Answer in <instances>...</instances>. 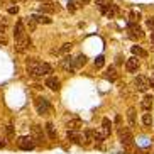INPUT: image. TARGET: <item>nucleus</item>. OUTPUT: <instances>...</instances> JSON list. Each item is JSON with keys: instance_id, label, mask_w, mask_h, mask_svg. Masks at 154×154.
I'll return each mask as SVG.
<instances>
[{"instance_id": "f257e3e1", "label": "nucleus", "mask_w": 154, "mask_h": 154, "mask_svg": "<svg viewBox=\"0 0 154 154\" xmlns=\"http://www.w3.org/2000/svg\"><path fill=\"white\" fill-rule=\"evenodd\" d=\"M41 64H42V61H39V59H36V58L29 59L27 64H26V69H27L29 76H32V78L41 76Z\"/></svg>"}, {"instance_id": "f03ea898", "label": "nucleus", "mask_w": 154, "mask_h": 154, "mask_svg": "<svg viewBox=\"0 0 154 154\" xmlns=\"http://www.w3.org/2000/svg\"><path fill=\"white\" fill-rule=\"evenodd\" d=\"M31 137L34 139L36 146H44V144H46V134H44V131H42L41 125H32V129H31Z\"/></svg>"}, {"instance_id": "7ed1b4c3", "label": "nucleus", "mask_w": 154, "mask_h": 154, "mask_svg": "<svg viewBox=\"0 0 154 154\" xmlns=\"http://www.w3.org/2000/svg\"><path fill=\"white\" fill-rule=\"evenodd\" d=\"M34 105H36V110L39 115H48L51 110V105L49 102H48V98H44V97H37L36 100H34Z\"/></svg>"}, {"instance_id": "20e7f679", "label": "nucleus", "mask_w": 154, "mask_h": 154, "mask_svg": "<svg viewBox=\"0 0 154 154\" xmlns=\"http://www.w3.org/2000/svg\"><path fill=\"white\" fill-rule=\"evenodd\" d=\"M119 140L124 146H131L134 142V136H132V132L129 127H119Z\"/></svg>"}, {"instance_id": "39448f33", "label": "nucleus", "mask_w": 154, "mask_h": 154, "mask_svg": "<svg viewBox=\"0 0 154 154\" xmlns=\"http://www.w3.org/2000/svg\"><path fill=\"white\" fill-rule=\"evenodd\" d=\"M17 146H19V149H22V151H32L36 147V142H34V139L31 136H22L17 139Z\"/></svg>"}, {"instance_id": "423d86ee", "label": "nucleus", "mask_w": 154, "mask_h": 154, "mask_svg": "<svg viewBox=\"0 0 154 154\" xmlns=\"http://www.w3.org/2000/svg\"><path fill=\"white\" fill-rule=\"evenodd\" d=\"M151 86V82L147 76H142V75H139V76L134 78V88H136L137 91H147V88Z\"/></svg>"}, {"instance_id": "0eeeda50", "label": "nucleus", "mask_w": 154, "mask_h": 154, "mask_svg": "<svg viewBox=\"0 0 154 154\" xmlns=\"http://www.w3.org/2000/svg\"><path fill=\"white\" fill-rule=\"evenodd\" d=\"M129 36H131L132 39H136V41H139V39L144 37V32H142V29H140L139 24H131L129 22Z\"/></svg>"}, {"instance_id": "6e6552de", "label": "nucleus", "mask_w": 154, "mask_h": 154, "mask_svg": "<svg viewBox=\"0 0 154 154\" xmlns=\"http://www.w3.org/2000/svg\"><path fill=\"white\" fill-rule=\"evenodd\" d=\"M26 36H27V34H26V27H24V20H17L15 29H14L15 41H19V39H22V37H26Z\"/></svg>"}, {"instance_id": "1a4fd4ad", "label": "nucleus", "mask_w": 154, "mask_h": 154, "mask_svg": "<svg viewBox=\"0 0 154 154\" xmlns=\"http://www.w3.org/2000/svg\"><path fill=\"white\" fill-rule=\"evenodd\" d=\"M100 10H102V14H103L105 17L113 19L115 15H117V12H119V7L112 4V5H107V7H100Z\"/></svg>"}, {"instance_id": "9d476101", "label": "nucleus", "mask_w": 154, "mask_h": 154, "mask_svg": "<svg viewBox=\"0 0 154 154\" xmlns=\"http://www.w3.org/2000/svg\"><path fill=\"white\" fill-rule=\"evenodd\" d=\"M68 131H82V127H83V122H82V119H78L75 117V115H71L69 117V122H68Z\"/></svg>"}, {"instance_id": "9b49d317", "label": "nucleus", "mask_w": 154, "mask_h": 154, "mask_svg": "<svg viewBox=\"0 0 154 154\" xmlns=\"http://www.w3.org/2000/svg\"><path fill=\"white\" fill-rule=\"evenodd\" d=\"M82 142H83V146L95 144V132H93V131H85V132H82Z\"/></svg>"}, {"instance_id": "f8f14e48", "label": "nucleus", "mask_w": 154, "mask_h": 154, "mask_svg": "<svg viewBox=\"0 0 154 154\" xmlns=\"http://www.w3.org/2000/svg\"><path fill=\"white\" fill-rule=\"evenodd\" d=\"M66 137H68V140H71V142H75V144L83 146V142H82V132H80V131H68V132H66Z\"/></svg>"}, {"instance_id": "ddd939ff", "label": "nucleus", "mask_w": 154, "mask_h": 154, "mask_svg": "<svg viewBox=\"0 0 154 154\" xmlns=\"http://www.w3.org/2000/svg\"><path fill=\"white\" fill-rule=\"evenodd\" d=\"M137 68H139V59H137V56H132V58L127 59V63H125V69L129 73H134L137 71Z\"/></svg>"}, {"instance_id": "4468645a", "label": "nucleus", "mask_w": 154, "mask_h": 154, "mask_svg": "<svg viewBox=\"0 0 154 154\" xmlns=\"http://www.w3.org/2000/svg\"><path fill=\"white\" fill-rule=\"evenodd\" d=\"M27 48H31V39H29L27 36L26 37H22V39H19V41H15V49L17 51H26Z\"/></svg>"}, {"instance_id": "2eb2a0df", "label": "nucleus", "mask_w": 154, "mask_h": 154, "mask_svg": "<svg viewBox=\"0 0 154 154\" xmlns=\"http://www.w3.org/2000/svg\"><path fill=\"white\" fill-rule=\"evenodd\" d=\"M61 66H63L64 69H75L76 68V63H75V58H71V56H64L63 59H61Z\"/></svg>"}, {"instance_id": "dca6fc26", "label": "nucleus", "mask_w": 154, "mask_h": 154, "mask_svg": "<svg viewBox=\"0 0 154 154\" xmlns=\"http://www.w3.org/2000/svg\"><path fill=\"white\" fill-rule=\"evenodd\" d=\"M103 78L105 80H109V82H115L119 78V73H117V69L113 68V66H110V68H107L105 69V73H103Z\"/></svg>"}, {"instance_id": "f3484780", "label": "nucleus", "mask_w": 154, "mask_h": 154, "mask_svg": "<svg viewBox=\"0 0 154 154\" xmlns=\"http://www.w3.org/2000/svg\"><path fill=\"white\" fill-rule=\"evenodd\" d=\"M59 85H61V83H59V80L56 76H48V80H46V86L51 88L53 91H58L59 90Z\"/></svg>"}, {"instance_id": "a211bd4d", "label": "nucleus", "mask_w": 154, "mask_h": 154, "mask_svg": "<svg viewBox=\"0 0 154 154\" xmlns=\"http://www.w3.org/2000/svg\"><path fill=\"white\" fill-rule=\"evenodd\" d=\"M100 132H102L105 137L110 136V132H112V122H110L109 119H103V120H102V131Z\"/></svg>"}, {"instance_id": "6ab92c4d", "label": "nucleus", "mask_w": 154, "mask_h": 154, "mask_svg": "<svg viewBox=\"0 0 154 154\" xmlns=\"http://www.w3.org/2000/svg\"><path fill=\"white\" fill-rule=\"evenodd\" d=\"M44 129H46V134H48V137H49L51 140H54L56 137H58V134H56V127H54V124L48 122V124L44 125Z\"/></svg>"}, {"instance_id": "aec40b11", "label": "nucleus", "mask_w": 154, "mask_h": 154, "mask_svg": "<svg viewBox=\"0 0 154 154\" xmlns=\"http://www.w3.org/2000/svg\"><path fill=\"white\" fill-rule=\"evenodd\" d=\"M140 107H142V110H144V112H149L151 107H152V97L146 95L144 98H142V102H140Z\"/></svg>"}, {"instance_id": "412c9836", "label": "nucleus", "mask_w": 154, "mask_h": 154, "mask_svg": "<svg viewBox=\"0 0 154 154\" xmlns=\"http://www.w3.org/2000/svg\"><path fill=\"white\" fill-rule=\"evenodd\" d=\"M31 17L34 19L36 22H39V24H51V22H53V20H51L46 14H42V15L41 14H34V15H31Z\"/></svg>"}, {"instance_id": "4be33fe9", "label": "nucleus", "mask_w": 154, "mask_h": 154, "mask_svg": "<svg viewBox=\"0 0 154 154\" xmlns=\"http://www.w3.org/2000/svg\"><path fill=\"white\" fill-rule=\"evenodd\" d=\"M9 142V137H7V131H5V127L0 125V147H5Z\"/></svg>"}, {"instance_id": "5701e85b", "label": "nucleus", "mask_w": 154, "mask_h": 154, "mask_svg": "<svg viewBox=\"0 0 154 154\" xmlns=\"http://www.w3.org/2000/svg\"><path fill=\"white\" fill-rule=\"evenodd\" d=\"M131 49H132V54L137 56V58H146V56H147V53H146L140 46H132Z\"/></svg>"}, {"instance_id": "b1692460", "label": "nucleus", "mask_w": 154, "mask_h": 154, "mask_svg": "<svg viewBox=\"0 0 154 154\" xmlns=\"http://www.w3.org/2000/svg\"><path fill=\"white\" fill-rule=\"evenodd\" d=\"M127 120H129V125L131 127L136 125V109H129L127 110Z\"/></svg>"}, {"instance_id": "393cba45", "label": "nucleus", "mask_w": 154, "mask_h": 154, "mask_svg": "<svg viewBox=\"0 0 154 154\" xmlns=\"http://www.w3.org/2000/svg\"><path fill=\"white\" fill-rule=\"evenodd\" d=\"M39 10H41L42 14H53V12H54V5L53 4H42V5H39Z\"/></svg>"}, {"instance_id": "a878e982", "label": "nucleus", "mask_w": 154, "mask_h": 154, "mask_svg": "<svg viewBox=\"0 0 154 154\" xmlns=\"http://www.w3.org/2000/svg\"><path fill=\"white\" fill-rule=\"evenodd\" d=\"M139 20H140V14L136 12V10H132L131 14H129V22L131 24H139Z\"/></svg>"}, {"instance_id": "bb28decb", "label": "nucleus", "mask_w": 154, "mask_h": 154, "mask_svg": "<svg viewBox=\"0 0 154 154\" xmlns=\"http://www.w3.org/2000/svg\"><path fill=\"white\" fill-rule=\"evenodd\" d=\"M7 27H9V20H7V17H2V15H0V32L4 34V32L7 31Z\"/></svg>"}, {"instance_id": "cd10ccee", "label": "nucleus", "mask_w": 154, "mask_h": 154, "mask_svg": "<svg viewBox=\"0 0 154 154\" xmlns=\"http://www.w3.org/2000/svg\"><path fill=\"white\" fill-rule=\"evenodd\" d=\"M142 124H144L146 127L152 125V117H151V113H144V115H142Z\"/></svg>"}, {"instance_id": "c85d7f7f", "label": "nucleus", "mask_w": 154, "mask_h": 154, "mask_svg": "<svg viewBox=\"0 0 154 154\" xmlns=\"http://www.w3.org/2000/svg\"><path fill=\"white\" fill-rule=\"evenodd\" d=\"M71 48H73L71 42H66V44H63V46H61V49H59V54H68L69 51H71Z\"/></svg>"}, {"instance_id": "c756f323", "label": "nucleus", "mask_w": 154, "mask_h": 154, "mask_svg": "<svg viewBox=\"0 0 154 154\" xmlns=\"http://www.w3.org/2000/svg\"><path fill=\"white\" fill-rule=\"evenodd\" d=\"M75 63H76V68L83 66V64L86 63V56H85V54H80L78 58H75Z\"/></svg>"}, {"instance_id": "7c9ffc66", "label": "nucleus", "mask_w": 154, "mask_h": 154, "mask_svg": "<svg viewBox=\"0 0 154 154\" xmlns=\"http://www.w3.org/2000/svg\"><path fill=\"white\" fill-rule=\"evenodd\" d=\"M103 139H107V137H105L102 132H95V146H100L103 142Z\"/></svg>"}, {"instance_id": "2f4dec72", "label": "nucleus", "mask_w": 154, "mask_h": 154, "mask_svg": "<svg viewBox=\"0 0 154 154\" xmlns=\"http://www.w3.org/2000/svg\"><path fill=\"white\" fill-rule=\"evenodd\" d=\"M5 131H7V137H9V140H10V139H14V136H15L14 127H12V125H7V127H5Z\"/></svg>"}, {"instance_id": "473e14b6", "label": "nucleus", "mask_w": 154, "mask_h": 154, "mask_svg": "<svg viewBox=\"0 0 154 154\" xmlns=\"http://www.w3.org/2000/svg\"><path fill=\"white\" fill-rule=\"evenodd\" d=\"M95 4L100 7H107V5H112V0H95Z\"/></svg>"}, {"instance_id": "72a5a7b5", "label": "nucleus", "mask_w": 154, "mask_h": 154, "mask_svg": "<svg viewBox=\"0 0 154 154\" xmlns=\"http://www.w3.org/2000/svg\"><path fill=\"white\" fill-rule=\"evenodd\" d=\"M103 63H105V58L102 54L100 56H97V59H95V66L97 68H102V66H103Z\"/></svg>"}, {"instance_id": "f704fd0d", "label": "nucleus", "mask_w": 154, "mask_h": 154, "mask_svg": "<svg viewBox=\"0 0 154 154\" xmlns=\"http://www.w3.org/2000/svg\"><path fill=\"white\" fill-rule=\"evenodd\" d=\"M146 24H147V27L151 29V32L154 31V17H147L146 19Z\"/></svg>"}, {"instance_id": "c9c22d12", "label": "nucleus", "mask_w": 154, "mask_h": 154, "mask_svg": "<svg viewBox=\"0 0 154 154\" xmlns=\"http://www.w3.org/2000/svg\"><path fill=\"white\" fill-rule=\"evenodd\" d=\"M17 12H19V7H17V5H15V7H10V9H9V14H17Z\"/></svg>"}, {"instance_id": "e433bc0d", "label": "nucleus", "mask_w": 154, "mask_h": 154, "mask_svg": "<svg viewBox=\"0 0 154 154\" xmlns=\"http://www.w3.org/2000/svg\"><path fill=\"white\" fill-rule=\"evenodd\" d=\"M68 9L71 10V12L75 10V4H73V2H68Z\"/></svg>"}, {"instance_id": "4c0bfd02", "label": "nucleus", "mask_w": 154, "mask_h": 154, "mask_svg": "<svg viewBox=\"0 0 154 154\" xmlns=\"http://www.w3.org/2000/svg\"><path fill=\"white\" fill-rule=\"evenodd\" d=\"M117 64H122V56H117V61H115Z\"/></svg>"}, {"instance_id": "58836bf2", "label": "nucleus", "mask_w": 154, "mask_h": 154, "mask_svg": "<svg viewBox=\"0 0 154 154\" xmlns=\"http://www.w3.org/2000/svg\"><path fill=\"white\" fill-rule=\"evenodd\" d=\"M151 44H152V46H154V31H152V32H151Z\"/></svg>"}, {"instance_id": "ea45409f", "label": "nucleus", "mask_w": 154, "mask_h": 154, "mask_svg": "<svg viewBox=\"0 0 154 154\" xmlns=\"http://www.w3.org/2000/svg\"><path fill=\"white\" fill-rule=\"evenodd\" d=\"M2 2H4V0H0V4H2Z\"/></svg>"}]
</instances>
